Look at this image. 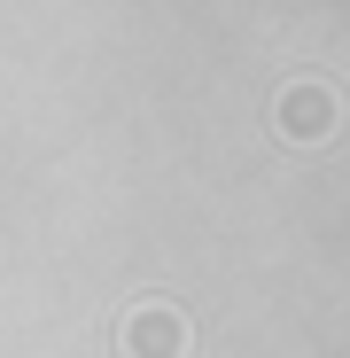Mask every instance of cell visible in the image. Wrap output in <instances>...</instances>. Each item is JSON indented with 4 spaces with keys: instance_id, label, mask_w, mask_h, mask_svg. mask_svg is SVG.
Segmentation results:
<instances>
[{
    "instance_id": "1",
    "label": "cell",
    "mask_w": 350,
    "mask_h": 358,
    "mask_svg": "<svg viewBox=\"0 0 350 358\" xmlns=\"http://www.w3.org/2000/svg\"><path fill=\"white\" fill-rule=\"evenodd\" d=\"M125 350H133V358H180V350H187V320L163 312V304H148V312L125 320Z\"/></svg>"
},
{
    "instance_id": "2",
    "label": "cell",
    "mask_w": 350,
    "mask_h": 358,
    "mask_svg": "<svg viewBox=\"0 0 350 358\" xmlns=\"http://www.w3.org/2000/svg\"><path fill=\"white\" fill-rule=\"evenodd\" d=\"M280 125L296 133V141H319V133L335 125V109H327V94H319V86H296V94L280 101Z\"/></svg>"
}]
</instances>
